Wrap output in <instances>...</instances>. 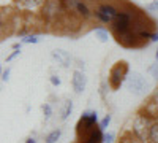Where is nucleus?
Listing matches in <instances>:
<instances>
[{"label": "nucleus", "mask_w": 158, "mask_h": 143, "mask_svg": "<svg viewBox=\"0 0 158 143\" xmlns=\"http://www.w3.org/2000/svg\"><path fill=\"white\" fill-rule=\"evenodd\" d=\"M77 67H79V70H81V72L85 70V65H84V62H82V60H79V62H77Z\"/></svg>", "instance_id": "7c9ffc66"}, {"label": "nucleus", "mask_w": 158, "mask_h": 143, "mask_svg": "<svg viewBox=\"0 0 158 143\" xmlns=\"http://www.w3.org/2000/svg\"><path fill=\"white\" fill-rule=\"evenodd\" d=\"M62 15H65L62 0H46L41 7V18L48 22H56Z\"/></svg>", "instance_id": "f03ea898"}, {"label": "nucleus", "mask_w": 158, "mask_h": 143, "mask_svg": "<svg viewBox=\"0 0 158 143\" xmlns=\"http://www.w3.org/2000/svg\"><path fill=\"white\" fill-rule=\"evenodd\" d=\"M114 138H115V134L114 132L104 134V143H114Z\"/></svg>", "instance_id": "393cba45"}, {"label": "nucleus", "mask_w": 158, "mask_h": 143, "mask_svg": "<svg viewBox=\"0 0 158 143\" xmlns=\"http://www.w3.org/2000/svg\"><path fill=\"white\" fill-rule=\"evenodd\" d=\"M43 111H44V118H46V119H49L51 116H52V108H51L49 103H46V105L43 107Z\"/></svg>", "instance_id": "5701e85b"}, {"label": "nucleus", "mask_w": 158, "mask_h": 143, "mask_svg": "<svg viewBox=\"0 0 158 143\" xmlns=\"http://www.w3.org/2000/svg\"><path fill=\"white\" fill-rule=\"evenodd\" d=\"M74 13L77 15V18H79V19H82V21H89V19L94 18V11L89 8V5L84 2V0L77 5V8H76Z\"/></svg>", "instance_id": "9d476101"}, {"label": "nucleus", "mask_w": 158, "mask_h": 143, "mask_svg": "<svg viewBox=\"0 0 158 143\" xmlns=\"http://www.w3.org/2000/svg\"><path fill=\"white\" fill-rule=\"evenodd\" d=\"M2 80H3V81H8V80H10V69L3 70V73H2Z\"/></svg>", "instance_id": "c756f323"}, {"label": "nucleus", "mask_w": 158, "mask_h": 143, "mask_svg": "<svg viewBox=\"0 0 158 143\" xmlns=\"http://www.w3.org/2000/svg\"><path fill=\"white\" fill-rule=\"evenodd\" d=\"M95 35H97V38H98L101 43H106V42L109 40V34H108V30H104V29L97 27V29H95Z\"/></svg>", "instance_id": "a211bd4d"}, {"label": "nucleus", "mask_w": 158, "mask_h": 143, "mask_svg": "<svg viewBox=\"0 0 158 143\" xmlns=\"http://www.w3.org/2000/svg\"><path fill=\"white\" fill-rule=\"evenodd\" d=\"M111 124V114H106V116H104V118L100 121V129H101V131H106V129H108V126Z\"/></svg>", "instance_id": "412c9836"}, {"label": "nucleus", "mask_w": 158, "mask_h": 143, "mask_svg": "<svg viewBox=\"0 0 158 143\" xmlns=\"http://www.w3.org/2000/svg\"><path fill=\"white\" fill-rule=\"evenodd\" d=\"M139 40H141V38L133 30H130V32H127L123 35H117V42L120 45H123L125 48H135V46H138Z\"/></svg>", "instance_id": "6e6552de"}, {"label": "nucleus", "mask_w": 158, "mask_h": 143, "mask_svg": "<svg viewBox=\"0 0 158 143\" xmlns=\"http://www.w3.org/2000/svg\"><path fill=\"white\" fill-rule=\"evenodd\" d=\"M120 143H141V141H139V140H136V138L133 137V134H131V137H123Z\"/></svg>", "instance_id": "a878e982"}, {"label": "nucleus", "mask_w": 158, "mask_h": 143, "mask_svg": "<svg viewBox=\"0 0 158 143\" xmlns=\"http://www.w3.org/2000/svg\"><path fill=\"white\" fill-rule=\"evenodd\" d=\"M111 30L114 32V35H123L127 32L131 30V15L128 11H120L117 15V18L114 19V22L111 24Z\"/></svg>", "instance_id": "39448f33"}, {"label": "nucleus", "mask_w": 158, "mask_h": 143, "mask_svg": "<svg viewBox=\"0 0 158 143\" xmlns=\"http://www.w3.org/2000/svg\"><path fill=\"white\" fill-rule=\"evenodd\" d=\"M40 42V38H38V35L36 34H29V35H25V37H22V42L21 43H25V45H29V43H38Z\"/></svg>", "instance_id": "6ab92c4d"}, {"label": "nucleus", "mask_w": 158, "mask_h": 143, "mask_svg": "<svg viewBox=\"0 0 158 143\" xmlns=\"http://www.w3.org/2000/svg\"><path fill=\"white\" fill-rule=\"evenodd\" d=\"M82 0H62V7L65 13H74L77 5L81 3Z\"/></svg>", "instance_id": "4468645a"}, {"label": "nucleus", "mask_w": 158, "mask_h": 143, "mask_svg": "<svg viewBox=\"0 0 158 143\" xmlns=\"http://www.w3.org/2000/svg\"><path fill=\"white\" fill-rule=\"evenodd\" d=\"M60 135H62V129H54V131H51V132L46 135L44 141H46V143H56V141L60 138Z\"/></svg>", "instance_id": "dca6fc26"}, {"label": "nucleus", "mask_w": 158, "mask_h": 143, "mask_svg": "<svg viewBox=\"0 0 158 143\" xmlns=\"http://www.w3.org/2000/svg\"><path fill=\"white\" fill-rule=\"evenodd\" d=\"M82 143H104V134L100 129V126H97L94 131L82 140Z\"/></svg>", "instance_id": "9b49d317"}, {"label": "nucleus", "mask_w": 158, "mask_h": 143, "mask_svg": "<svg viewBox=\"0 0 158 143\" xmlns=\"http://www.w3.org/2000/svg\"><path fill=\"white\" fill-rule=\"evenodd\" d=\"M71 86L74 89V92L76 94H82L84 92V89L87 86V76L84 72L81 70H76L73 72V76H71Z\"/></svg>", "instance_id": "0eeeda50"}, {"label": "nucleus", "mask_w": 158, "mask_h": 143, "mask_svg": "<svg viewBox=\"0 0 158 143\" xmlns=\"http://www.w3.org/2000/svg\"><path fill=\"white\" fill-rule=\"evenodd\" d=\"M150 42H158V32H153V34H152Z\"/></svg>", "instance_id": "2f4dec72"}, {"label": "nucleus", "mask_w": 158, "mask_h": 143, "mask_svg": "<svg viewBox=\"0 0 158 143\" xmlns=\"http://www.w3.org/2000/svg\"><path fill=\"white\" fill-rule=\"evenodd\" d=\"M25 143H36V140L30 137V138H27V140H25Z\"/></svg>", "instance_id": "72a5a7b5"}, {"label": "nucleus", "mask_w": 158, "mask_h": 143, "mask_svg": "<svg viewBox=\"0 0 158 143\" xmlns=\"http://www.w3.org/2000/svg\"><path fill=\"white\" fill-rule=\"evenodd\" d=\"M146 10H147V11H150V13H155V11H158V0H153L152 3L146 5Z\"/></svg>", "instance_id": "4be33fe9"}, {"label": "nucleus", "mask_w": 158, "mask_h": 143, "mask_svg": "<svg viewBox=\"0 0 158 143\" xmlns=\"http://www.w3.org/2000/svg\"><path fill=\"white\" fill-rule=\"evenodd\" d=\"M71 111H73V102L68 100L67 103H65V108H63V111H62V119H67L68 116L71 114Z\"/></svg>", "instance_id": "aec40b11"}, {"label": "nucleus", "mask_w": 158, "mask_h": 143, "mask_svg": "<svg viewBox=\"0 0 158 143\" xmlns=\"http://www.w3.org/2000/svg\"><path fill=\"white\" fill-rule=\"evenodd\" d=\"M150 73H152L153 78H156V80H158V64H156V65H153V67H150Z\"/></svg>", "instance_id": "c85d7f7f"}, {"label": "nucleus", "mask_w": 158, "mask_h": 143, "mask_svg": "<svg viewBox=\"0 0 158 143\" xmlns=\"http://www.w3.org/2000/svg\"><path fill=\"white\" fill-rule=\"evenodd\" d=\"M149 143H158V118L152 123L149 129Z\"/></svg>", "instance_id": "2eb2a0df"}, {"label": "nucleus", "mask_w": 158, "mask_h": 143, "mask_svg": "<svg viewBox=\"0 0 158 143\" xmlns=\"http://www.w3.org/2000/svg\"><path fill=\"white\" fill-rule=\"evenodd\" d=\"M49 80H51V83L54 84V86H60V78H59L57 75H51Z\"/></svg>", "instance_id": "bb28decb"}, {"label": "nucleus", "mask_w": 158, "mask_h": 143, "mask_svg": "<svg viewBox=\"0 0 158 143\" xmlns=\"http://www.w3.org/2000/svg\"><path fill=\"white\" fill-rule=\"evenodd\" d=\"M138 37L141 38V40H146V38H149V40H150V37H152V32L147 29V30H142V32H139L138 34Z\"/></svg>", "instance_id": "b1692460"}, {"label": "nucleus", "mask_w": 158, "mask_h": 143, "mask_svg": "<svg viewBox=\"0 0 158 143\" xmlns=\"http://www.w3.org/2000/svg\"><path fill=\"white\" fill-rule=\"evenodd\" d=\"M21 48H22V43H15L13 45V49L15 51H21Z\"/></svg>", "instance_id": "473e14b6"}, {"label": "nucleus", "mask_w": 158, "mask_h": 143, "mask_svg": "<svg viewBox=\"0 0 158 143\" xmlns=\"http://www.w3.org/2000/svg\"><path fill=\"white\" fill-rule=\"evenodd\" d=\"M51 56H52V59L54 60H57V64H60L62 67H65V69H68L70 65H71V56H70V53H67V51H63V49H54L51 53Z\"/></svg>", "instance_id": "1a4fd4ad"}, {"label": "nucleus", "mask_w": 158, "mask_h": 143, "mask_svg": "<svg viewBox=\"0 0 158 143\" xmlns=\"http://www.w3.org/2000/svg\"><path fill=\"white\" fill-rule=\"evenodd\" d=\"M128 75V65L127 62H117L115 65L109 72V83L112 89H118L120 84L123 83L125 76Z\"/></svg>", "instance_id": "423d86ee"}, {"label": "nucleus", "mask_w": 158, "mask_h": 143, "mask_svg": "<svg viewBox=\"0 0 158 143\" xmlns=\"http://www.w3.org/2000/svg\"><path fill=\"white\" fill-rule=\"evenodd\" d=\"M46 0H16V5L21 8V10H35L38 7H43Z\"/></svg>", "instance_id": "f8f14e48"}, {"label": "nucleus", "mask_w": 158, "mask_h": 143, "mask_svg": "<svg viewBox=\"0 0 158 143\" xmlns=\"http://www.w3.org/2000/svg\"><path fill=\"white\" fill-rule=\"evenodd\" d=\"M97 10H98V11H101V13H104V15H108V16H109V18H112V19H115V18H117V15L120 13V11H118L114 5H111V3H100Z\"/></svg>", "instance_id": "ddd939ff"}, {"label": "nucleus", "mask_w": 158, "mask_h": 143, "mask_svg": "<svg viewBox=\"0 0 158 143\" xmlns=\"http://www.w3.org/2000/svg\"><path fill=\"white\" fill-rule=\"evenodd\" d=\"M94 16H95L98 21L104 22V24H112V22H114V19H112V18H109L108 15H104V13H101V11H98V10H95V11H94Z\"/></svg>", "instance_id": "f3484780"}, {"label": "nucleus", "mask_w": 158, "mask_h": 143, "mask_svg": "<svg viewBox=\"0 0 158 143\" xmlns=\"http://www.w3.org/2000/svg\"><path fill=\"white\" fill-rule=\"evenodd\" d=\"M97 121H98V113L97 111H85L82 113L81 119L77 123V135L82 140L97 127Z\"/></svg>", "instance_id": "20e7f679"}, {"label": "nucleus", "mask_w": 158, "mask_h": 143, "mask_svg": "<svg viewBox=\"0 0 158 143\" xmlns=\"http://www.w3.org/2000/svg\"><path fill=\"white\" fill-rule=\"evenodd\" d=\"M155 57H156V60H158V49H156V53H155Z\"/></svg>", "instance_id": "f704fd0d"}, {"label": "nucleus", "mask_w": 158, "mask_h": 143, "mask_svg": "<svg viewBox=\"0 0 158 143\" xmlns=\"http://www.w3.org/2000/svg\"><path fill=\"white\" fill-rule=\"evenodd\" d=\"M127 86L130 89V92H133L135 96H144L150 89V83L147 81V78L136 72L127 76Z\"/></svg>", "instance_id": "7ed1b4c3"}, {"label": "nucleus", "mask_w": 158, "mask_h": 143, "mask_svg": "<svg viewBox=\"0 0 158 143\" xmlns=\"http://www.w3.org/2000/svg\"><path fill=\"white\" fill-rule=\"evenodd\" d=\"M155 119L152 116L146 114V113H138L133 119V124H131V134L136 140H139L141 143H149V129L152 126Z\"/></svg>", "instance_id": "f257e3e1"}, {"label": "nucleus", "mask_w": 158, "mask_h": 143, "mask_svg": "<svg viewBox=\"0 0 158 143\" xmlns=\"http://www.w3.org/2000/svg\"><path fill=\"white\" fill-rule=\"evenodd\" d=\"M150 100H152V102H155L156 105H158V87H156V89H153V92H152V96H150Z\"/></svg>", "instance_id": "cd10ccee"}]
</instances>
